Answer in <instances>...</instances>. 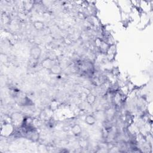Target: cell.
I'll return each mask as SVG.
<instances>
[{"instance_id":"cell-1","label":"cell","mask_w":153,"mask_h":153,"mask_svg":"<svg viewBox=\"0 0 153 153\" xmlns=\"http://www.w3.org/2000/svg\"><path fill=\"white\" fill-rule=\"evenodd\" d=\"M41 49L39 46H34L30 50V56L35 60H38L41 55Z\"/></svg>"},{"instance_id":"cell-2","label":"cell","mask_w":153,"mask_h":153,"mask_svg":"<svg viewBox=\"0 0 153 153\" xmlns=\"http://www.w3.org/2000/svg\"><path fill=\"white\" fill-rule=\"evenodd\" d=\"M12 118L13 124V125L19 126L24 123V118L23 117V116L19 113H14V114H13Z\"/></svg>"},{"instance_id":"cell-3","label":"cell","mask_w":153,"mask_h":153,"mask_svg":"<svg viewBox=\"0 0 153 153\" xmlns=\"http://www.w3.org/2000/svg\"><path fill=\"white\" fill-rule=\"evenodd\" d=\"M55 63L54 62V61L53 60V59L50 58H47L44 59L42 62H41V65L44 68L47 69L48 70H50V68L53 66Z\"/></svg>"},{"instance_id":"cell-4","label":"cell","mask_w":153,"mask_h":153,"mask_svg":"<svg viewBox=\"0 0 153 153\" xmlns=\"http://www.w3.org/2000/svg\"><path fill=\"white\" fill-rule=\"evenodd\" d=\"M13 131V125H9V124H7L5 125L1 129V133L4 135L5 136L7 135H10Z\"/></svg>"},{"instance_id":"cell-5","label":"cell","mask_w":153,"mask_h":153,"mask_svg":"<svg viewBox=\"0 0 153 153\" xmlns=\"http://www.w3.org/2000/svg\"><path fill=\"white\" fill-rule=\"evenodd\" d=\"M49 71L50 73L53 75H59L62 72V68L59 64L55 63Z\"/></svg>"},{"instance_id":"cell-6","label":"cell","mask_w":153,"mask_h":153,"mask_svg":"<svg viewBox=\"0 0 153 153\" xmlns=\"http://www.w3.org/2000/svg\"><path fill=\"white\" fill-rule=\"evenodd\" d=\"M71 131L75 136H80L82 133V128L79 125L75 124L72 126Z\"/></svg>"},{"instance_id":"cell-7","label":"cell","mask_w":153,"mask_h":153,"mask_svg":"<svg viewBox=\"0 0 153 153\" xmlns=\"http://www.w3.org/2000/svg\"><path fill=\"white\" fill-rule=\"evenodd\" d=\"M85 122L89 126H93L96 123V118L92 115H88L85 118Z\"/></svg>"},{"instance_id":"cell-8","label":"cell","mask_w":153,"mask_h":153,"mask_svg":"<svg viewBox=\"0 0 153 153\" xmlns=\"http://www.w3.org/2000/svg\"><path fill=\"white\" fill-rule=\"evenodd\" d=\"M34 27L36 30H41L44 28V22L40 20H36L34 22Z\"/></svg>"},{"instance_id":"cell-9","label":"cell","mask_w":153,"mask_h":153,"mask_svg":"<svg viewBox=\"0 0 153 153\" xmlns=\"http://www.w3.org/2000/svg\"><path fill=\"white\" fill-rule=\"evenodd\" d=\"M87 102L89 105H93L96 101V96L92 93H90L87 96Z\"/></svg>"}]
</instances>
